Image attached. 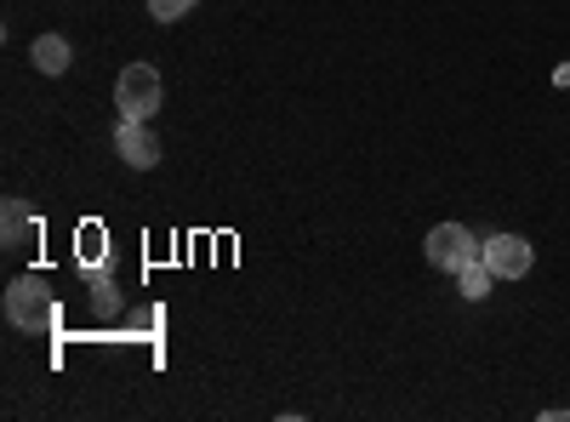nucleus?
<instances>
[{
  "label": "nucleus",
  "instance_id": "f257e3e1",
  "mask_svg": "<svg viewBox=\"0 0 570 422\" xmlns=\"http://www.w3.org/2000/svg\"><path fill=\"white\" fill-rule=\"evenodd\" d=\"M7 320L18 325V332H52V325H58L52 286H46L40 274H18L12 286H7Z\"/></svg>",
  "mask_w": 570,
  "mask_h": 422
},
{
  "label": "nucleus",
  "instance_id": "f03ea898",
  "mask_svg": "<svg viewBox=\"0 0 570 422\" xmlns=\"http://www.w3.org/2000/svg\"><path fill=\"white\" fill-rule=\"evenodd\" d=\"M160 98H166V86H160V69L155 63H126L120 80H115V109L126 120H155L160 115Z\"/></svg>",
  "mask_w": 570,
  "mask_h": 422
},
{
  "label": "nucleus",
  "instance_id": "7ed1b4c3",
  "mask_svg": "<svg viewBox=\"0 0 570 422\" xmlns=\"http://www.w3.org/2000/svg\"><path fill=\"white\" fill-rule=\"evenodd\" d=\"M480 246H485V241H473V234H468L462 223H434V228H428V241H422L428 263H434L440 274H456V268H468L473 257H480Z\"/></svg>",
  "mask_w": 570,
  "mask_h": 422
},
{
  "label": "nucleus",
  "instance_id": "20e7f679",
  "mask_svg": "<svg viewBox=\"0 0 570 422\" xmlns=\"http://www.w3.org/2000/svg\"><path fill=\"white\" fill-rule=\"evenodd\" d=\"M480 257L491 263L497 279H525L531 274V241H519V234H491L480 246Z\"/></svg>",
  "mask_w": 570,
  "mask_h": 422
},
{
  "label": "nucleus",
  "instance_id": "39448f33",
  "mask_svg": "<svg viewBox=\"0 0 570 422\" xmlns=\"http://www.w3.org/2000/svg\"><path fill=\"white\" fill-rule=\"evenodd\" d=\"M115 149H120V160H126L131 171H149V166L160 160V137L149 131V120H126V115H120Z\"/></svg>",
  "mask_w": 570,
  "mask_h": 422
},
{
  "label": "nucleus",
  "instance_id": "423d86ee",
  "mask_svg": "<svg viewBox=\"0 0 570 422\" xmlns=\"http://www.w3.org/2000/svg\"><path fill=\"white\" fill-rule=\"evenodd\" d=\"M35 217H29V206L23 200H0V246L7 252H18V246H29L35 241Z\"/></svg>",
  "mask_w": 570,
  "mask_h": 422
},
{
  "label": "nucleus",
  "instance_id": "0eeeda50",
  "mask_svg": "<svg viewBox=\"0 0 570 422\" xmlns=\"http://www.w3.org/2000/svg\"><path fill=\"white\" fill-rule=\"evenodd\" d=\"M29 63H35L40 75H63V69H69V40H63V35H35Z\"/></svg>",
  "mask_w": 570,
  "mask_h": 422
},
{
  "label": "nucleus",
  "instance_id": "6e6552de",
  "mask_svg": "<svg viewBox=\"0 0 570 422\" xmlns=\"http://www.w3.org/2000/svg\"><path fill=\"white\" fill-rule=\"evenodd\" d=\"M491 279H497L491 263H485V257H473L468 268H456V292H462L468 303H480V297H491Z\"/></svg>",
  "mask_w": 570,
  "mask_h": 422
},
{
  "label": "nucleus",
  "instance_id": "1a4fd4ad",
  "mask_svg": "<svg viewBox=\"0 0 570 422\" xmlns=\"http://www.w3.org/2000/svg\"><path fill=\"white\" fill-rule=\"evenodd\" d=\"M75 246H80V263H104V228H98V223H86Z\"/></svg>",
  "mask_w": 570,
  "mask_h": 422
},
{
  "label": "nucleus",
  "instance_id": "9d476101",
  "mask_svg": "<svg viewBox=\"0 0 570 422\" xmlns=\"http://www.w3.org/2000/svg\"><path fill=\"white\" fill-rule=\"evenodd\" d=\"M200 7V0H149V18L155 23H177L183 12H195Z\"/></svg>",
  "mask_w": 570,
  "mask_h": 422
},
{
  "label": "nucleus",
  "instance_id": "9b49d317",
  "mask_svg": "<svg viewBox=\"0 0 570 422\" xmlns=\"http://www.w3.org/2000/svg\"><path fill=\"white\" fill-rule=\"evenodd\" d=\"M91 292H98V314H115V308H120V297H115V279H109V274L91 279Z\"/></svg>",
  "mask_w": 570,
  "mask_h": 422
},
{
  "label": "nucleus",
  "instance_id": "f8f14e48",
  "mask_svg": "<svg viewBox=\"0 0 570 422\" xmlns=\"http://www.w3.org/2000/svg\"><path fill=\"white\" fill-rule=\"evenodd\" d=\"M553 80H559V86H570V63H559V75H553Z\"/></svg>",
  "mask_w": 570,
  "mask_h": 422
}]
</instances>
